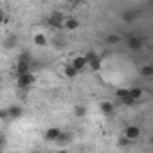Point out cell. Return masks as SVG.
Returning a JSON list of instances; mask_svg holds the SVG:
<instances>
[{
    "label": "cell",
    "mask_w": 153,
    "mask_h": 153,
    "mask_svg": "<svg viewBox=\"0 0 153 153\" xmlns=\"http://www.w3.org/2000/svg\"><path fill=\"white\" fill-rule=\"evenodd\" d=\"M97 108H99V112L103 114V115H106V117H110V115H114V112H115V105L112 103V101H101L99 105H97Z\"/></svg>",
    "instance_id": "10"
},
{
    "label": "cell",
    "mask_w": 153,
    "mask_h": 153,
    "mask_svg": "<svg viewBox=\"0 0 153 153\" xmlns=\"http://www.w3.org/2000/svg\"><path fill=\"white\" fill-rule=\"evenodd\" d=\"M33 42H34V45H38V47H47V45H49V38H47L43 33H36V34L33 36Z\"/></svg>",
    "instance_id": "16"
},
{
    "label": "cell",
    "mask_w": 153,
    "mask_h": 153,
    "mask_svg": "<svg viewBox=\"0 0 153 153\" xmlns=\"http://www.w3.org/2000/svg\"><path fill=\"white\" fill-rule=\"evenodd\" d=\"M105 42H106V45H119L123 42V36L117 34V33H108L105 36Z\"/></svg>",
    "instance_id": "15"
},
{
    "label": "cell",
    "mask_w": 153,
    "mask_h": 153,
    "mask_svg": "<svg viewBox=\"0 0 153 153\" xmlns=\"http://www.w3.org/2000/svg\"><path fill=\"white\" fill-rule=\"evenodd\" d=\"M72 67H76L78 70H83L88 67V59H87V54H79V56H74L72 58Z\"/></svg>",
    "instance_id": "11"
},
{
    "label": "cell",
    "mask_w": 153,
    "mask_h": 153,
    "mask_svg": "<svg viewBox=\"0 0 153 153\" xmlns=\"http://www.w3.org/2000/svg\"><path fill=\"white\" fill-rule=\"evenodd\" d=\"M87 59H88V68H92V70H99L101 68V58L94 51L87 52Z\"/></svg>",
    "instance_id": "9"
},
{
    "label": "cell",
    "mask_w": 153,
    "mask_h": 153,
    "mask_svg": "<svg viewBox=\"0 0 153 153\" xmlns=\"http://www.w3.org/2000/svg\"><path fill=\"white\" fill-rule=\"evenodd\" d=\"M126 45H128V49H130V51L139 52V51L142 49L144 42H142V38H140V36H137V34H130V36L126 38Z\"/></svg>",
    "instance_id": "5"
},
{
    "label": "cell",
    "mask_w": 153,
    "mask_h": 153,
    "mask_svg": "<svg viewBox=\"0 0 153 153\" xmlns=\"http://www.w3.org/2000/svg\"><path fill=\"white\" fill-rule=\"evenodd\" d=\"M115 96H117V99H119L123 105H126V106L137 105V103L130 97V90H128V88H117V90H115Z\"/></svg>",
    "instance_id": "7"
},
{
    "label": "cell",
    "mask_w": 153,
    "mask_h": 153,
    "mask_svg": "<svg viewBox=\"0 0 153 153\" xmlns=\"http://www.w3.org/2000/svg\"><path fill=\"white\" fill-rule=\"evenodd\" d=\"M31 65H33V58L31 54L25 51L18 56V61H16V74H24V72H29L31 70Z\"/></svg>",
    "instance_id": "2"
},
{
    "label": "cell",
    "mask_w": 153,
    "mask_h": 153,
    "mask_svg": "<svg viewBox=\"0 0 153 153\" xmlns=\"http://www.w3.org/2000/svg\"><path fill=\"white\" fill-rule=\"evenodd\" d=\"M123 20H124V22H128V24H131V22L135 20V13H133V11H130V9H126V11L123 13Z\"/></svg>",
    "instance_id": "19"
},
{
    "label": "cell",
    "mask_w": 153,
    "mask_h": 153,
    "mask_svg": "<svg viewBox=\"0 0 153 153\" xmlns=\"http://www.w3.org/2000/svg\"><path fill=\"white\" fill-rule=\"evenodd\" d=\"M130 90V97L135 101V103H139L142 97H144V88L142 87H131V88H128Z\"/></svg>",
    "instance_id": "13"
},
{
    "label": "cell",
    "mask_w": 153,
    "mask_h": 153,
    "mask_svg": "<svg viewBox=\"0 0 153 153\" xmlns=\"http://www.w3.org/2000/svg\"><path fill=\"white\" fill-rule=\"evenodd\" d=\"M140 135H142V130H140V126H137V124H128V126L123 130V137H126V139L131 140V142L139 140Z\"/></svg>",
    "instance_id": "3"
},
{
    "label": "cell",
    "mask_w": 153,
    "mask_h": 153,
    "mask_svg": "<svg viewBox=\"0 0 153 153\" xmlns=\"http://www.w3.org/2000/svg\"><path fill=\"white\" fill-rule=\"evenodd\" d=\"M2 148H4V135L0 133V149H2Z\"/></svg>",
    "instance_id": "22"
},
{
    "label": "cell",
    "mask_w": 153,
    "mask_h": 153,
    "mask_svg": "<svg viewBox=\"0 0 153 153\" xmlns=\"http://www.w3.org/2000/svg\"><path fill=\"white\" fill-rule=\"evenodd\" d=\"M78 74H79V70L76 68V67H72V63H67L63 67V76H65V78H68V79H74Z\"/></svg>",
    "instance_id": "14"
},
{
    "label": "cell",
    "mask_w": 153,
    "mask_h": 153,
    "mask_svg": "<svg viewBox=\"0 0 153 153\" xmlns=\"http://www.w3.org/2000/svg\"><path fill=\"white\" fill-rule=\"evenodd\" d=\"M0 83H2V74H0Z\"/></svg>",
    "instance_id": "23"
},
{
    "label": "cell",
    "mask_w": 153,
    "mask_h": 153,
    "mask_svg": "<svg viewBox=\"0 0 153 153\" xmlns=\"http://www.w3.org/2000/svg\"><path fill=\"white\" fill-rule=\"evenodd\" d=\"M6 110H7L9 121H16V119H20L24 115V106H20V105H9Z\"/></svg>",
    "instance_id": "8"
},
{
    "label": "cell",
    "mask_w": 153,
    "mask_h": 153,
    "mask_svg": "<svg viewBox=\"0 0 153 153\" xmlns=\"http://www.w3.org/2000/svg\"><path fill=\"white\" fill-rule=\"evenodd\" d=\"M59 133H61V128L52 126V128H47V130H45L43 139H45L47 142H56V140H58V137H59Z\"/></svg>",
    "instance_id": "12"
},
{
    "label": "cell",
    "mask_w": 153,
    "mask_h": 153,
    "mask_svg": "<svg viewBox=\"0 0 153 153\" xmlns=\"http://www.w3.org/2000/svg\"><path fill=\"white\" fill-rule=\"evenodd\" d=\"M36 81V76L29 70V72H24V74H16V87L22 88V90H27L34 85Z\"/></svg>",
    "instance_id": "1"
},
{
    "label": "cell",
    "mask_w": 153,
    "mask_h": 153,
    "mask_svg": "<svg viewBox=\"0 0 153 153\" xmlns=\"http://www.w3.org/2000/svg\"><path fill=\"white\" fill-rule=\"evenodd\" d=\"M79 27H81V22L76 18V16H65V20H63V29H65V31L76 33Z\"/></svg>",
    "instance_id": "6"
},
{
    "label": "cell",
    "mask_w": 153,
    "mask_h": 153,
    "mask_svg": "<svg viewBox=\"0 0 153 153\" xmlns=\"http://www.w3.org/2000/svg\"><path fill=\"white\" fill-rule=\"evenodd\" d=\"M63 20H65V15L59 13V11H54V13H51L47 22L52 29H63Z\"/></svg>",
    "instance_id": "4"
},
{
    "label": "cell",
    "mask_w": 153,
    "mask_h": 153,
    "mask_svg": "<svg viewBox=\"0 0 153 153\" xmlns=\"http://www.w3.org/2000/svg\"><path fill=\"white\" fill-rule=\"evenodd\" d=\"M7 49H13L15 45H16V38L15 36H7V40H6V43H4Z\"/></svg>",
    "instance_id": "20"
},
{
    "label": "cell",
    "mask_w": 153,
    "mask_h": 153,
    "mask_svg": "<svg viewBox=\"0 0 153 153\" xmlns=\"http://www.w3.org/2000/svg\"><path fill=\"white\" fill-rule=\"evenodd\" d=\"M140 76H142V78H146V79L153 78V65H151V63L142 65V67H140Z\"/></svg>",
    "instance_id": "17"
},
{
    "label": "cell",
    "mask_w": 153,
    "mask_h": 153,
    "mask_svg": "<svg viewBox=\"0 0 153 153\" xmlns=\"http://www.w3.org/2000/svg\"><path fill=\"white\" fill-rule=\"evenodd\" d=\"M74 115L76 117H85L87 115V106H83V105L74 106Z\"/></svg>",
    "instance_id": "18"
},
{
    "label": "cell",
    "mask_w": 153,
    "mask_h": 153,
    "mask_svg": "<svg viewBox=\"0 0 153 153\" xmlns=\"http://www.w3.org/2000/svg\"><path fill=\"white\" fill-rule=\"evenodd\" d=\"M4 22H6V13H4L2 9H0V25H2Z\"/></svg>",
    "instance_id": "21"
}]
</instances>
